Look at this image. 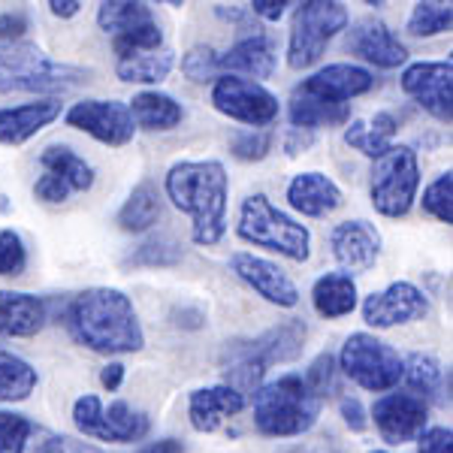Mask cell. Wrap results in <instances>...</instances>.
Masks as SVG:
<instances>
[{
  "label": "cell",
  "instance_id": "1",
  "mask_svg": "<svg viewBox=\"0 0 453 453\" xmlns=\"http://www.w3.org/2000/svg\"><path fill=\"white\" fill-rule=\"evenodd\" d=\"M70 333L97 354H134L142 348V326L134 303L115 288H91L73 299Z\"/></svg>",
  "mask_w": 453,
  "mask_h": 453
},
{
  "label": "cell",
  "instance_id": "2",
  "mask_svg": "<svg viewBox=\"0 0 453 453\" xmlns=\"http://www.w3.org/2000/svg\"><path fill=\"white\" fill-rule=\"evenodd\" d=\"M166 194L191 215L196 245H215L226 224V170L218 160H181L166 173Z\"/></svg>",
  "mask_w": 453,
  "mask_h": 453
},
{
  "label": "cell",
  "instance_id": "3",
  "mask_svg": "<svg viewBox=\"0 0 453 453\" xmlns=\"http://www.w3.org/2000/svg\"><path fill=\"white\" fill-rule=\"evenodd\" d=\"M375 76L354 64H330L299 82L290 94V121L296 130L339 127L350 119V100L372 91Z\"/></svg>",
  "mask_w": 453,
  "mask_h": 453
},
{
  "label": "cell",
  "instance_id": "4",
  "mask_svg": "<svg viewBox=\"0 0 453 453\" xmlns=\"http://www.w3.org/2000/svg\"><path fill=\"white\" fill-rule=\"evenodd\" d=\"M324 399L311 390L303 375H284L279 381L257 387L254 393V423L263 435L294 438L309 433L320 414Z\"/></svg>",
  "mask_w": 453,
  "mask_h": 453
},
{
  "label": "cell",
  "instance_id": "5",
  "mask_svg": "<svg viewBox=\"0 0 453 453\" xmlns=\"http://www.w3.org/2000/svg\"><path fill=\"white\" fill-rule=\"evenodd\" d=\"M88 82V73L49 58L34 42H6L0 49V91L58 94Z\"/></svg>",
  "mask_w": 453,
  "mask_h": 453
},
{
  "label": "cell",
  "instance_id": "6",
  "mask_svg": "<svg viewBox=\"0 0 453 453\" xmlns=\"http://www.w3.org/2000/svg\"><path fill=\"white\" fill-rule=\"evenodd\" d=\"M239 236L245 242L279 251L284 257L303 263L309 260L311 236L303 224H296L294 218H288L279 211L263 194L248 196L242 203V215H239Z\"/></svg>",
  "mask_w": 453,
  "mask_h": 453
},
{
  "label": "cell",
  "instance_id": "7",
  "mask_svg": "<svg viewBox=\"0 0 453 453\" xmlns=\"http://www.w3.org/2000/svg\"><path fill=\"white\" fill-rule=\"evenodd\" d=\"M420 188L418 155L408 145H390L381 157H375L372 170V206L387 218H402L414 206Z\"/></svg>",
  "mask_w": 453,
  "mask_h": 453
},
{
  "label": "cell",
  "instance_id": "8",
  "mask_svg": "<svg viewBox=\"0 0 453 453\" xmlns=\"http://www.w3.org/2000/svg\"><path fill=\"white\" fill-rule=\"evenodd\" d=\"M348 25L345 4H326V0H309L299 4L290 25V49L288 61L294 70H305L320 61L326 42Z\"/></svg>",
  "mask_w": 453,
  "mask_h": 453
},
{
  "label": "cell",
  "instance_id": "9",
  "mask_svg": "<svg viewBox=\"0 0 453 453\" xmlns=\"http://www.w3.org/2000/svg\"><path fill=\"white\" fill-rule=\"evenodd\" d=\"M402 357L369 333H354L342 348V372L363 390L381 393L402 381Z\"/></svg>",
  "mask_w": 453,
  "mask_h": 453
},
{
  "label": "cell",
  "instance_id": "10",
  "mask_svg": "<svg viewBox=\"0 0 453 453\" xmlns=\"http://www.w3.org/2000/svg\"><path fill=\"white\" fill-rule=\"evenodd\" d=\"M73 423L85 435L100 438V441H140L149 433V418L127 405V402H112L109 408L100 405L97 396H82L73 405Z\"/></svg>",
  "mask_w": 453,
  "mask_h": 453
},
{
  "label": "cell",
  "instance_id": "11",
  "mask_svg": "<svg viewBox=\"0 0 453 453\" xmlns=\"http://www.w3.org/2000/svg\"><path fill=\"white\" fill-rule=\"evenodd\" d=\"M211 104L218 112L251 124L254 130L279 119V97L269 94L260 82H248L239 76H218L215 88H211Z\"/></svg>",
  "mask_w": 453,
  "mask_h": 453
},
{
  "label": "cell",
  "instance_id": "12",
  "mask_svg": "<svg viewBox=\"0 0 453 453\" xmlns=\"http://www.w3.org/2000/svg\"><path fill=\"white\" fill-rule=\"evenodd\" d=\"M42 175L34 194L42 203H64L70 194L88 191L94 185V170L67 145H52L40 155Z\"/></svg>",
  "mask_w": 453,
  "mask_h": 453
},
{
  "label": "cell",
  "instance_id": "13",
  "mask_svg": "<svg viewBox=\"0 0 453 453\" xmlns=\"http://www.w3.org/2000/svg\"><path fill=\"white\" fill-rule=\"evenodd\" d=\"M67 124L104 145H127L136 134L130 109L121 100H82L67 112Z\"/></svg>",
  "mask_w": 453,
  "mask_h": 453
},
{
  "label": "cell",
  "instance_id": "14",
  "mask_svg": "<svg viewBox=\"0 0 453 453\" xmlns=\"http://www.w3.org/2000/svg\"><path fill=\"white\" fill-rule=\"evenodd\" d=\"M402 88L418 104L435 115L438 121H450L453 104V64L448 61H420L402 73Z\"/></svg>",
  "mask_w": 453,
  "mask_h": 453
},
{
  "label": "cell",
  "instance_id": "15",
  "mask_svg": "<svg viewBox=\"0 0 453 453\" xmlns=\"http://www.w3.org/2000/svg\"><path fill=\"white\" fill-rule=\"evenodd\" d=\"M372 418H375V426H378V433L384 435V441L405 444L423 435L429 408H426V402L418 399L414 393H390V396L375 402Z\"/></svg>",
  "mask_w": 453,
  "mask_h": 453
},
{
  "label": "cell",
  "instance_id": "16",
  "mask_svg": "<svg viewBox=\"0 0 453 453\" xmlns=\"http://www.w3.org/2000/svg\"><path fill=\"white\" fill-rule=\"evenodd\" d=\"M429 311V303L423 296V290H418L408 281L390 284L381 294H372L363 303V320L375 330H390L399 324H411V320L423 318Z\"/></svg>",
  "mask_w": 453,
  "mask_h": 453
},
{
  "label": "cell",
  "instance_id": "17",
  "mask_svg": "<svg viewBox=\"0 0 453 453\" xmlns=\"http://www.w3.org/2000/svg\"><path fill=\"white\" fill-rule=\"evenodd\" d=\"M230 269L248 284V288L257 290L266 303L281 305V309H294L299 303L296 284L290 281V275L284 273L281 266H275V263L254 257V254H233Z\"/></svg>",
  "mask_w": 453,
  "mask_h": 453
},
{
  "label": "cell",
  "instance_id": "18",
  "mask_svg": "<svg viewBox=\"0 0 453 453\" xmlns=\"http://www.w3.org/2000/svg\"><path fill=\"white\" fill-rule=\"evenodd\" d=\"M303 342H305V324L303 320H290V324H281L275 330L263 333L260 339L233 348L230 363H254L260 369H269L273 363L294 360L299 350H303Z\"/></svg>",
  "mask_w": 453,
  "mask_h": 453
},
{
  "label": "cell",
  "instance_id": "19",
  "mask_svg": "<svg viewBox=\"0 0 453 453\" xmlns=\"http://www.w3.org/2000/svg\"><path fill=\"white\" fill-rule=\"evenodd\" d=\"M350 52L381 70H396L408 61V49L378 19H360L350 27Z\"/></svg>",
  "mask_w": 453,
  "mask_h": 453
},
{
  "label": "cell",
  "instance_id": "20",
  "mask_svg": "<svg viewBox=\"0 0 453 453\" xmlns=\"http://www.w3.org/2000/svg\"><path fill=\"white\" fill-rule=\"evenodd\" d=\"M333 257L348 269V273H366L375 266L381 254V236L366 221H345L333 230L330 236Z\"/></svg>",
  "mask_w": 453,
  "mask_h": 453
},
{
  "label": "cell",
  "instance_id": "21",
  "mask_svg": "<svg viewBox=\"0 0 453 453\" xmlns=\"http://www.w3.org/2000/svg\"><path fill=\"white\" fill-rule=\"evenodd\" d=\"M218 67H221L224 76H239L248 82H260V79H269L275 70V52L269 46V40L263 34L245 36L236 46H230V52H224L218 58Z\"/></svg>",
  "mask_w": 453,
  "mask_h": 453
},
{
  "label": "cell",
  "instance_id": "22",
  "mask_svg": "<svg viewBox=\"0 0 453 453\" xmlns=\"http://www.w3.org/2000/svg\"><path fill=\"white\" fill-rule=\"evenodd\" d=\"M61 115V100H36V104L0 109V145H21L49 127Z\"/></svg>",
  "mask_w": 453,
  "mask_h": 453
},
{
  "label": "cell",
  "instance_id": "23",
  "mask_svg": "<svg viewBox=\"0 0 453 453\" xmlns=\"http://www.w3.org/2000/svg\"><path fill=\"white\" fill-rule=\"evenodd\" d=\"M288 200L296 211L309 218L330 215L342 206V191L333 179H326L324 173H303L290 181L288 188Z\"/></svg>",
  "mask_w": 453,
  "mask_h": 453
},
{
  "label": "cell",
  "instance_id": "24",
  "mask_svg": "<svg viewBox=\"0 0 453 453\" xmlns=\"http://www.w3.org/2000/svg\"><path fill=\"white\" fill-rule=\"evenodd\" d=\"M245 408V396L236 393L233 387L218 384V387H206V390H194L191 393V423L200 433H211L218 429L226 418L239 414Z\"/></svg>",
  "mask_w": 453,
  "mask_h": 453
},
{
  "label": "cell",
  "instance_id": "25",
  "mask_svg": "<svg viewBox=\"0 0 453 453\" xmlns=\"http://www.w3.org/2000/svg\"><path fill=\"white\" fill-rule=\"evenodd\" d=\"M46 324V305L31 294L0 290V335H34Z\"/></svg>",
  "mask_w": 453,
  "mask_h": 453
},
{
  "label": "cell",
  "instance_id": "26",
  "mask_svg": "<svg viewBox=\"0 0 453 453\" xmlns=\"http://www.w3.org/2000/svg\"><path fill=\"white\" fill-rule=\"evenodd\" d=\"M311 299L324 318H345L357 305V284L348 273H326L324 279L314 281Z\"/></svg>",
  "mask_w": 453,
  "mask_h": 453
},
{
  "label": "cell",
  "instance_id": "27",
  "mask_svg": "<svg viewBox=\"0 0 453 453\" xmlns=\"http://www.w3.org/2000/svg\"><path fill=\"white\" fill-rule=\"evenodd\" d=\"M127 109L136 127H145V130H173L175 124H181V115H185L170 94H160V91L136 94Z\"/></svg>",
  "mask_w": 453,
  "mask_h": 453
},
{
  "label": "cell",
  "instance_id": "28",
  "mask_svg": "<svg viewBox=\"0 0 453 453\" xmlns=\"http://www.w3.org/2000/svg\"><path fill=\"white\" fill-rule=\"evenodd\" d=\"M393 136H396V119L390 112H375L372 119L354 121L345 130V142L366 157H381L393 145Z\"/></svg>",
  "mask_w": 453,
  "mask_h": 453
},
{
  "label": "cell",
  "instance_id": "29",
  "mask_svg": "<svg viewBox=\"0 0 453 453\" xmlns=\"http://www.w3.org/2000/svg\"><path fill=\"white\" fill-rule=\"evenodd\" d=\"M175 58L170 49H157V52H145L127 61H119V79L121 82H140V85H157L170 76Z\"/></svg>",
  "mask_w": 453,
  "mask_h": 453
},
{
  "label": "cell",
  "instance_id": "30",
  "mask_svg": "<svg viewBox=\"0 0 453 453\" xmlns=\"http://www.w3.org/2000/svg\"><path fill=\"white\" fill-rule=\"evenodd\" d=\"M149 21H155L151 6L134 4V0H106V4H100V12H97V25L104 27L109 36L127 34L140 25H149Z\"/></svg>",
  "mask_w": 453,
  "mask_h": 453
},
{
  "label": "cell",
  "instance_id": "31",
  "mask_svg": "<svg viewBox=\"0 0 453 453\" xmlns=\"http://www.w3.org/2000/svg\"><path fill=\"white\" fill-rule=\"evenodd\" d=\"M157 218H160V196L155 191V185H149V181L136 188V191L130 194V200L124 203V209L119 211V224H121V230H127V233L149 230Z\"/></svg>",
  "mask_w": 453,
  "mask_h": 453
},
{
  "label": "cell",
  "instance_id": "32",
  "mask_svg": "<svg viewBox=\"0 0 453 453\" xmlns=\"http://www.w3.org/2000/svg\"><path fill=\"white\" fill-rule=\"evenodd\" d=\"M36 372L25 360L0 350V402H21L34 393Z\"/></svg>",
  "mask_w": 453,
  "mask_h": 453
},
{
  "label": "cell",
  "instance_id": "33",
  "mask_svg": "<svg viewBox=\"0 0 453 453\" xmlns=\"http://www.w3.org/2000/svg\"><path fill=\"white\" fill-rule=\"evenodd\" d=\"M402 378L414 390V396H435L444 384V366L429 354H411L408 363H402Z\"/></svg>",
  "mask_w": 453,
  "mask_h": 453
},
{
  "label": "cell",
  "instance_id": "34",
  "mask_svg": "<svg viewBox=\"0 0 453 453\" xmlns=\"http://www.w3.org/2000/svg\"><path fill=\"white\" fill-rule=\"evenodd\" d=\"M112 49H115V55H119V61H127V58L164 49V34H160L157 21H149V25H140L127 34L112 36Z\"/></svg>",
  "mask_w": 453,
  "mask_h": 453
},
{
  "label": "cell",
  "instance_id": "35",
  "mask_svg": "<svg viewBox=\"0 0 453 453\" xmlns=\"http://www.w3.org/2000/svg\"><path fill=\"white\" fill-rule=\"evenodd\" d=\"M450 4H418L408 19V31L414 36H435L450 27Z\"/></svg>",
  "mask_w": 453,
  "mask_h": 453
},
{
  "label": "cell",
  "instance_id": "36",
  "mask_svg": "<svg viewBox=\"0 0 453 453\" xmlns=\"http://www.w3.org/2000/svg\"><path fill=\"white\" fill-rule=\"evenodd\" d=\"M181 257V245H175L170 236L149 239L127 257V266H173Z\"/></svg>",
  "mask_w": 453,
  "mask_h": 453
},
{
  "label": "cell",
  "instance_id": "37",
  "mask_svg": "<svg viewBox=\"0 0 453 453\" xmlns=\"http://www.w3.org/2000/svg\"><path fill=\"white\" fill-rule=\"evenodd\" d=\"M423 209L441 224L453 221V173H441L423 194Z\"/></svg>",
  "mask_w": 453,
  "mask_h": 453
},
{
  "label": "cell",
  "instance_id": "38",
  "mask_svg": "<svg viewBox=\"0 0 453 453\" xmlns=\"http://www.w3.org/2000/svg\"><path fill=\"white\" fill-rule=\"evenodd\" d=\"M218 55L211 46H194L191 52L181 58V70H185V76L191 79V82H211V79H218Z\"/></svg>",
  "mask_w": 453,
  "mask_h": 453
},
{
  "label": "cell",
  "instance_id": "39",
  "mask_svg": "<svg viewBox=\"0 0 453 453\" xmlns=\"http://www.w3.org/2000/svg\"><path fill=\"white\" fill-rule=\"evenodd\" d=\"M31 420L21 414L0 411V453H25V444L31 438Z\"/></svg>",
  "mask_w": 453,
  "mask_h": 453
},
{
  "label": "cell",
  "instance_id": "40",
  "mask_svg": "<svg viewBox=\"0 0 453 453\" xmlns=\"http://www.w3.org/2000/svg\"><path fill=\"white\" fill-rule=\"evenodd\" d=\"M27 263L25 242L19 233L0 230V275H21Z\"/></svg>",
  "mask_w": 453,
  "mask_h": 453
},
{
  "label": "cell",
  "instance_id": "41",
  "mask_svg": "<svg viewBox=\"0 0 453 453\" xmlns=\"http://www.w3.org/2000/svg\"><path fill=\"white\" fill-rule=\"evenodd\" d=\"M273 149V136L266 130H242L233 136V155L239 160H260Z\"/></svg>",
  "mask_w": 453,
  "mask_h": 453
},
{
  "label": "cell",
  "instance_id": "42",
  "mask_svg": "<svg viewBox=\"0 0 453 453\" xmlns=\"http://www.w3.org/2000/svg\"><path fill=\"white\" fill-rule=\"evenodd\" d=\"M305 381L314 393H318L320 399L326 396V390H333V378H335V369H333V357L330 354H320L318 360L311 363L309 372H305Z\"/></svg>",
  "mask_w": 453,
  "mask_h": 453
},
{
  "label": "cell",
  "instance_id": "43",
  "mask_svg": "<svg viewBox=\"0 0 453 453\" xmlns=\"http://www.w3.org/2000/svg\"><path fill=\"white\" fill-rule=\"evenodd\" d=\"M40 453H104L100 448L88 441H79V438H70V435H52L40 444Z\"/></svg>",
  "mask_w": 453,
  "mask_h": 453
},
{
  "label": "cell",
  "instance_id": "44",
  "mask_svg": "<svg viewBox=\"0 0 453 453\" xmlns=\"http://www.w3.org/2000/svg\"><path fill=\"white\" fill-rule=\"evenodd\" d=\"M450 441H453V433L444 426H435V429H426L420 435V453H450Z\"/></svg>",
  "mask_w": 453,
  "mask_h": 453
},
{
  "label": "cell",
  "instance_id": "45",
  "mask_svg": "<svg viewBox=\"0 0 453 453\" xmlns=\"http://www.w3.org/2000/svg\"><path fill=\"white\" fill-rule=\"evenodd\" d=\"M25 31H27V19L21 16V12H6V16H0V40L12 42Z\"/></svg>",
  "mask_w": 453,
  "mask_h": 453
},
{
  "label": "cell",
  "instance_id": "46",
  "mask_svg": "<svg viewBox=\"0 0 453 453\" xmlns=\"http://www.w3.org/2000/svg\"><path fill=\"white\" fill-rule=\"evenodd\" d=\"M248 6H251L254 16H260L266 21H279L284 16V6H290V4H284V0H254V4H248Z\"/></svg>",
  "mask_w": 453,
  "mask_h": 453
},
{
  "label": "cell",
  "instance_id": "47",
  "mask_svg": "<svg viewBox=\"0 0 453 453\" xmlns=\"http://www.w3.org/2000/svg\"><path fill=\"white\" fill-rule=\"evenodd\" d=\"M342 414H345V423L350 429H366V418H363V405L357 399H342Z\"/></svg>",
  "mask_w": 453,
  "mask_h": 453
},
{
  "label": "cell",
  "instance_id": "48",
  "mask_svg": "<svg viewBox=\"0 0 453 453\" xmlns=\"http://www.w3.org/2000/svg\"><path fill=\"white\" fill-rule=\"evenodd\" d=\"M124 381V366L121 363H109V366L100 372V384L106 387V390H119Z\"/></svg>",
  "mask_w": 453,
  "mask_h": 453
},
{
  "label": "cell",
  "instance_id": "49",
  "mask_svg": "<svg viewBox=\"0 0 453 453\" xmlns=\"http://www.w3.org/2000/svg\"><path fill=\"white\" fill-rule=\"evenodd\" d=\"M49 10H52L58 19H73L79 10H82V4H79V0H52Z\"/></svg>",
  "mask_w": 453,
  "mask_h": 453
},
{
  "label": "cell",
  "instance_id": "50",
  "mask_svg": "<svg viewBox=\"0 0 453 453\" xmlns=\"http://www.w3.org/2000/svg\"><path fill=\"white\" fill-rule=\"evenodd\" d=\"M140 453H185V444L175 441V438H164V441H155L149 448H142Z\"/></svg>",
  "mask_w": 453,
  "mask_h": 453
},
{
  "label": "cell",
  "instance_id": "51",
  "mask_svg": "<svg viewBox=\"0 0 453 453\" xmlns=\"http://www.w3.org/2000/svg\"><path fill=\"white\" fill-rule=\"evenodd\" d=\"M284 453H339L335 450V444H330V441H311V444H296V448H288Z\"/></svg>",
  "mask_w": 453,
  "mask_h": 453
},
{
  "label": "cell",
  "instance_id": "52",
  "mask_svg": "<svg viewBox=\"0 0 453 453\" xmlns=\"http://www.w3.org/2000/svg\"><path fill=\"white\" fill-rule=\"evenodd\" d=\"M372 453H387V450H372Z\"/></svg>",
  "mask_w": 453,
  "mask_h": 453
}]
</instances>
